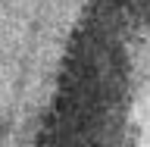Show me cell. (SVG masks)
Returning <instances> with one entry per match:
<instances>
[{
	"mask_svg": "<svg viewBox=\"0 0 150 147\" xmlns=\"http://www.w3.org/2000/svg\"><path fill=\"white\" fill-rule=\"evenodd\" d=\"M94 13L97 0H0V144L53 125Z\"/></svg>",
	"mask_w": 150,
	"mask_h": 147,
	"instance_id": "cell-1",
	"label": "cell"
},
{
	"mask_svg": "<svg viewBox=\"0 0 150 147\" xmlns=\"http://www.w3.org/2000/svg\"><path fill=\"white\" fill-rule=\"evenodd\" d=\"M122 6L128 9L134 19H141V22L150 28V0H122Z\"/></svg>",
	"mask_w": 150,
	"mask_h": 147,
	"instance_id": "cell-2",
	"label": "cell"
}]
</instances>
